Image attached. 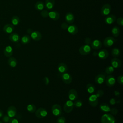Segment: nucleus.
Wrapping results in <instances>:
<instances>
[{
	"instance_id": "nucleus-1",
	"label": "nucleus",
	"mask_w": 123,
	"mask_h": 123,
	"mask_svg": "<svg viewBox=\"0 0 123 123\" xmlns=\"http://www.w3.org/2000/svg\"><path fill=\"white\" fill-rule=\"evenodd\" d=\"M101 123H115V119L112 114H104L101 118Z\"/></svg>"
},
{
	"instance_id": "nucleus-42",
	"label": "nucleus",
	"mask_w": 123,
	"mask_h": 123,
	"mask_svg": "<svg viewBox=\"0 0 123 123\" xmlns=\"http://www.w3.org/2000/svg\"><path fill=\"white\" fill-rule=\"evenodd\" d=\"M117 23L120 26H122L123 25V18L122 17H119L117 19Z\"/></svg>"
},
{
	"instance_id": "nucleus-45",
	"label": "nucleus",
	"mask_w": 123,
	"mask_h": 123,
	"mask_svg": "<svg viewBox=\"0 0 123 123\" xmlns=\"http://www.w3.org/2000/svg\"><path fill=\"white\" fill-rule=\"evenodd\" d=\"M9 123H19V122L17 119L14 118H10Z\"/></svg>"
},
{
	"instance_id": "nucleus-44",
	"label": "nucleus",
	"mask_w": 123,
	"mask_h": 123,
	"mask_svg": "<svg viewBox=\"0 0 123 123\" xmlns=\"http://www.w3.org/2000/svg\"><path fill=\"white\" fill-rule=\"evenodd\" d=\"M117 80H118V83L120 85H123V76L122 75H121L118 77Z\"/></svg>"
},
{
	"instance_id": "nucleus-7",
	"label": "nucleus",
	"mask_w": 123,
	"mask_h": 123,
	"mask_svg": "<svg viewBox=\"0 0 123 123\" xmlns=\"http://www.w3.org/2000/svg\"><path fill=\"white\" fill-rule=\"evenodd\" d=\"M116 42L115 38L112 37H106L103 40L104 45L106 47H110L112 46Z\"/></svg>"
},
{
	"instance_id": "nucleus-18",
	"label": "nucleus",
	"mask_w": 123,
	"mask_h": 123,
	"mask_svg": "<svg viewBox=\"0 0 123 123\" xmlns=\"http://www.w3.org/2000/svg\"><path fill=\"white\" fill-rule=\"evenodd\" d=\"M111 64L114 68H118L121 67L122 62L119 59L114 58L111 60Z\"/></svg>"
},
{
	"instance_id": "nucleus-14",
	"label": "nucleus",
	"mask_w": 123,
	"mask_h": 123,
	"mask_svg": "<svg viewBox=\"0 0 123 123\" xmlns=\"http://www.w3.org/2000/svg\"><path fill=\"white\" fill-rule=\"evenodd\" d=\"M14 29V26L10 24H6L3 28V31L6 33V34H11L12 33Z\"/></svg>"
},
{
	"instance_id": "nucleus-11",
	"label": "nucleus",
	"mask_w": 123,
	"mask_h": 123,
	"mask_svg": "<svg viewBox=\"0 0 123 123\" xmlns=\"http://www.w3.org/2000/svg\"><path fill=\"white\" fill-rule=\"evenodd\" d=\"M116 20V16L113 14L108 15L104 19V22L108 25H111L113 24Z\"/></svg>"
},
{
	"instance_id": "nucleus-10",
	"label": "nucleus",
	"mask_w": 123,
	"mask_h": 123,
	"mask_svg": "<svg viewBox=\"0 0 123 123\" xmlns=\"http://www.w3.org/2000/svg\"><path fill=\"white\" fill-rule=\"evenodd\" d=\"M106 79V83L108 86L111 87L115 83V79L112 75H108Z\"/></svg>"
},
{
	"instance_id": "nucleus-3",
	"label": "nucleus",
	"mask_w": 123,
	"mask_h": 123,
	"mask_svg": "<svg viewBox=\"0 0 123 123\" xmlns=\"http://www.w3.org/2000/svg\"><path fill=\"white\" fill-rule=\"evenodd\" d=\"M91 51V47L88 45H84L80 47L79 52L81 55H86L88 54Z\"/></svg>"
},
{
	"instance_id": "nucleus-50",
	"label": "nucleus",
	"mask_w": 123,
	"mask_h": 123,
	"mask_svg": "<svg viewBox=\"0 0 123 123\" xmlns=\"http://www.w3.org/2000/svg\"><path fill=\"white\" fill-rule=\"evenodd\" d=\"M114 94L116 97H119V96H120V92L118 91H114Z\"/></svg>"
},
{
	"instance_id": "nucleus-8",
	"label": "nucleus",
	"mask_w": 123,
	"mask_h": 123,
	"mask_svg": "<svg viewBox=\"0 0 123 123\" xmlns=\"http://www.w3.org/2000/svg\"><path fill=\"white\" fill-rule=\"evenodd\" d=\"M88 103L90 106L92 107H96L98 103V98L96 95H91L88 98Z\"/></svg>"
},
{
	"instance_id": "nucleus-43",
	"label": "nucleus",
	"mask_w": 123,
	"mask_h": 123,
	"mask_svg": "<svg viewBox=\"0 0 123 123\" xmlns=\"http://www.w3.org/2000/svg\"><path fill=\"white\" fill-rule=\"evenodd\" d=\"M110 111L111 112V114H113V115H116L118 112L117 109L115 108H112L111 109Z\"/></svg>"
},
{
	"instance_id": "nucleus-41",
	"label": "nucleus",
	"mask_w": 123,
	"mask_h": 123,
	"mask_svg": "<svg viewBox=\"0 0 123 123\" xmlns=\"http://www.w3.org/2000/svg\"><path fill=\"white\" fill-rule=\"evenodd\" d=\"M10 118H11L8 115H5L2 118V121L3 122H4L5 123H9V122L10 120Z\"/></svg>"
},
{
	"instance_id": "nucleus-52",
	"label": "nucleus",
	"mask_w": 123,
	"mask_h": 123,
	"mask_svg": "<svg viewBox=\"0 0 123 123\" xmlns=\"http://www.w3.org/2000/svg\"><path fill=\"white\" fill-rule=\"evenodd\" d=\"M32 32V30H31V29H28L27 30V32H28V33L29 34H30Z\"/></svg>"
},
{
	"instance_id": "nucleus-30",
	"label": "nucleus",
	"mask_w": 123,
	"mask_h": 123,
	"mask_svg": "<svg viewBox=\"0 0 123 123\" xmlns=\"http://www.w3.org/2000/svg\"><path fill=\"white\" fill-rule=\"evenodd\" d=\"M35 8L37 11H41L44 8V4L42 1H37L35 4Z\"/></svg>"
},
{
	"instance_id": "nucleus-24",
	"label": "nucleus",
	"mask_w": 123,
	"mask_h": 123,
	"mask_svg": "<svg viewBox=\"0 0 123 123\" xmlns=\"http://www.w3.org/2000/svg\"><path fill=\"white\" fill-rule=\"evenodd\" d=\"M105 75L102 74L97 75L95 78V81L98 84H102L105 80Z\"/></svg>"
},
{
	"instance_id": "nucleus-6",
	"label": "nucleus",
	"mask_w": 123,
	"mask_h": 123,
	"mask_svg": "<svg viewBox=\"0 0 123 123\" xmlns=\"http://www.w3.org/2000/svg\"><path fill=\"white\" fill-rule=\"evenodd\" d=\"M48 114L47 110L43 108L37 109L35 112V115L38 118H43L45 117Z\"/></svg>"
},
{
	"instance_id": "nucleus-22",
	"label": "nucleus",
	"mask_w": 123,
	"mask_h": 123,
	"mask_svg": "<svg viewBox=\"0 0 123 123\" xmlns=\"http://www.w3.org/2000/svg\"><path fill=\"white\" fill-rule=\"evenodd\" d=\"M67 31L71 35H75L78 32V28L74 25H72L68 26L67 28Z\"/></svg>"
},
{
	"instance_id": "nucleus-49",
	"label": "nucleus",
	"mask_w": 123,
	"mask_h": 123,
	"mask_svg": "<svg viewBox=\"0 0 123 123\" xmlns=\"http://www.w3.org/2000/svg\"><path fill=\"white\" fill-rule=\"evenodd\" d=\"M115 103H116V101L114 98H111L110 100V103L111 104V105H114L115 104Z\"/></svg>"
},
{
	"instance_id": "nucleus-5",
	"label": "nucleus",
	"mask_w": 123,
	"mask_h": 123,
	"mask_svg": "<svg viewBox=\"0 0 123 123\" xmlns=\"http://www.w3.org/2000/svg\"><path fill=\"white\" fill-rule=\"evenodd\" d=\"M74 103L72 102V100H68L66 101V102L64 103L63 106L64 111L66 113H70L71 112L74 108Z\"/></svg>"
},
{
	"instance_id": "nucleus-29",
	"label": "nucleus",
	"mask_w": 123,
	"mask_h": 123,
	"mask_svg": "<svg viewBox=\"0 0 123 123\" xmlns=\"http://www.w3.org/2000/svg\"><path fill=\"white\" fill-rule=\"evenodd\" d=\"M31 37L28 35H25L23 36L21 38V42L24 45H26L29 43L30 41Z\"/></svg>"
},
{
	"instance_id": "nucleus-35",
	"label": "nucleus",
	"mask_w": 123,
	"mask_h": 123,
	"mask_svg": "<svg viewBox=\"0 0 123 123\" xmlns=\"http://www.w3.org/2000/svg\"><path fill=\"white\" fill-rule=\"evenodd\" d=\"M27 110L30 113H34L36 111V107L35 105L30 104L27 106Z\"/></svg>"
},
{
	"instance_id": "nucleus-32",
	"label": "nucleus",
	"mask_w": 123,
	"mask_h": 123,
	"mask_svg": "<svg viewBox=\"0 0 123 123\" xmlns=\"http://www.w3.org/2000/svg\"><path fill=\"white\" fill-rule=\"evenodd\" d=\"M87 92L89 94H93L95 90V86L92 84H88L86 86Z\"/></svg>"
},
{
	"instance_id": "nucleus-39",
	"label": "nucleus",
	"mask_w": 123,
	"mask_h": 123,
	"mask_svg": "<svg viewBox=\"0 0 123 123\" xmlns=\"http://www.w3.org/2000/svg\"><path fill=\"white\" fill-rule=\"evenodd\" d=\"M40 14L43 17L46 18L48 17L49 12L47 10H42L40 12Z\"/></svg>"
},
{
	"instance_id": "nucleus-4",
	"label": "nucleus",
	"mask_w": 123,
	"mask_h": 123,
	"mask_svg": "<svg viewBox=\"0 0 123 123\" xmlns=\"http://www.w3.org/2000/svg\"><path fill=\"white\" fill-rule=\"evenodd\" d=\"M51 111L53 114L56 116L61 115L62 113V110L61 106L57 104H54L52 106L51 108Z\"/></svg>"
},
{
	"instance_id": "nucleus-36",
	"label": "nucleus",
	"mask_w": 123,
	"mask_h": 123,
	"mask_svg": "<svg viewBox=\"0 0 123 123\" xmlns=\"http://www.w3.org/2000/svg\"><path fill=\"white\" fill-rule=\"evenodd\" d=\"M114 69L112 66H109L106 67L105 69V72L108 74H111L114 72Z\"/></svg>"
},
{
	"instance_id": "nucleus-12",
	"label": "nucleus",
	"mask_w": 123,
	"mask_h": 123,
	"mask_svg": "<svg viewBox=\"0 0 123 123\" xmlns=\"http://www.w3.org/2000/svg\"><path fill=\"white\" fill-rule=\"evenodd\" d=\"M16 108L13 106H11L7 109V115L11 118L14 117L16 114Z\"/></svg>"
},
{
	"instance_id": "nucleus-47",
	"label": "nucleus",
	"mask_w": 123,
	"mask_h": 123,
	"mask_svg": "<svg viewBox=\"0 0 123 123\" xmlns=\"http://www.w3.org/2000/svg\"><path fill=\"white\" fill-rule=\"evenodd\" d=\"M61 27L63 29H67V28L68 27V25L67 23H63L62 25H61Z\"/></svg>"
},
{
	"instance_id": "nucleus-26",
	"label": "nucleus",
	"mask_w": 123,
	"mask_h": 123,
	"mask_svg": "<svg viewBox=\"0 0 123 123\" xmlns=\"http://www.w3.org/2000/svg\"><path fill=\"white\" fill-rule=\"evenodd\" d=\"M55 4V0H46L45 7L48 10L52 9Z\"/></svg>"
},
{
	"instance_id": "nucleus-48",
	"label": "nucleus",
	"mask_w": 123,
	"mask_h": 123,
	"mask_svg": "<svg viewBox=\"0 0 123 123\" xmlns=\"http://www.w3.org/2000/svg\"><path fill=\"white\" fill-rule=\"evenodd\" d=\"M43 80H44V83H45V84L46 85H48L49 84V78L48 77H47V76L45 77L44 78Z\"/></svg>"
},
{
	"instance_id": "nucleus-20",
	"label": "nucleus",
	"mask_w": 123,
	"mask_h": 123,
	"mask_svg": "<svg viewBox=\"0 0 123 123\" xmlns=\"http://www.w3.org/2000/svg\"><path fill=\"white\" fill-rule=\"evenodd\" d=\"M4 55L7 57H10L13 54V49L11 46H6L3 51Z\"/></svg>"
},
{
	"instance_id": "nucleus-13",
	"label": "nucleus",
	"mask_w": 123,
	"mask_h": 123,
	"mask_svg": "<svg viewBox=\"0 0 123 123\" xmlns=\"http://www.w3.org/2000/svg\"><path fill=\"white\" fill-rule=\"evenodd\" d=\"M78 95L76 90L74 89H71L68 92V97L70 100H75L77 98Z\"/></svg>"
},
{
	"instance_id": "nucleus-53",
	"label": "nucleus",
	"mask_w": 123,
	"mask_h": 123,
	"mask_svg": "<svg viewBox=\"0 0 123 123\" xmlns=\"http://www.w3.org/2000/svg\"><path fill=\"white\" fill-rule=\"evenodd\" d=\"M0 123H3L2 122H1V121H0Z\"/></svg>"
},
{
	"instance_id": "nucleus-31",
	"label": "nucleus",
	"mask_w": 123,
	"mask_h": 123,
	"mask_svg": "<svg viewBox=\"0 0 123 123\" xmlns=\"http://www.w3.org/2000/svg\"><path fill=\"white\" fill-rule=\"evenodd\" d=\"M120 33V30L118 26H115L113 27V28L111 29V33L113 36H114V37H117L119 36Z\"/></svg>"
},
{
	"instance_id": "nucleus-40",
	"label": "nucleus",
	"mask_w": 123,
	"mask_h": 123,
	"mask_svg": "<svg viewBox=\"0 0 123 123\" xmlns=\"http://www.w3.org/2000/svg\"><path fill=\"white\" fill-rule=\"evenodd\" d=\"M104 95V91L102 90H98L96 92V96L97 98H99L102 97Z\"/></svg>"
},
{
	"instance_id": "nucleus-16",
	"label": "nucleus",
	"mask_w": 123,
	"mask_h": 123,
	"mask_svg": "<svg viewBox=\"0 0 123 123\" xmlns=\"http://www.w3.org/2000/svg\"><path fill=\"white\" fill-rule=\"evenodd\" d=\"M90 44L91 48L94 49H98L102 47L101 42L98 39L93 40L91 42Z\"/></svg>"
},
{
	"instance_id": "nucleus-9",
	"label": "nucleus",
	"mask_w": 123,
	"mask_h": 123,
	"mask_svg": "<svg viewBox=\"0 0 123 123\" xmlns=\"http://www.w3.org/2000/svg\"><path fill=\"white\" fill-rule=\"evenodd\" d=\"M62 81L66 84H69L72 82V77L67 73H64L62 75Z\"/></svg>"
},
{
	"instance_id": "nucleus-37",
	"label": "nucleus",
	"mask_w": 123,
	"mask_h": 123,
	"mask_svg": "<svg viewBox=\"0 0 123 123\" xmlns=\"http://www.w3.org/2000/svg\"><path fill=\"white\" fill-rule=\"evenodd\" d=\"M82 105L83 103L82 101H81L80 100H76L74 103V106L77 108L81 107L82 106Z\"/></svg>"
},
{
	"instance_id": "nucleus-28",
	"label": "nucleus",
	"mask_w": 123,
	"mask_h": 123,
	"mask_svg": "<svg viewBox=\"0 0 123 123\" xmlns=\"http://www.w3.org/2000/svg\"><path fill=\"white\" fill-rule=\"evenodd\" d=\"M8 64L12 67H15L17 65V60L16 59L13 57H9V59L8 61Z\"/></svg>"
},
{
	"instance_id": "nucleus-27",
	"label": "nucleus",
	"mask_w": 123,
	"mask_h": 123,
	"mask_svg": "<svg viewBox=\"0 0 123 123\" xmlns=\"http://www.w3.org/2000/svg\"><path fill=\"white\" fill-rule=\"evenodd\" d=\"M99 108H100V109L101 110V111H102L103 112H110V110H111L110 106L108 105V104H107L106 103H101L100 105Z\"/></svg>"
},
{
	"instance_id": "nucleus-33",
	"label": "nucleus",
	"mask_w": 123,
	"mask_h": 123,
	"mask_svg": "<svg viewBox=\"0 0 123 123\" xmlns=\"http://www.w3.org/2000/svg\"><path fill=\"white\" fill-rule=\"evenodd\" d=\"M11 23L13 25H17L20 23V18L18 16L14 15L11 19Z\"/></svg>"
},
{
	"instance_id": "nucleus-25",
	"label": "nucleus",
	"mask_w": 123,
	"mask_h": 123,
	"mask_svg": "<svg viewBox=\"0 0 123 123\" xmlns=\"http://www.w3.org/2000/svg\"><path fill=\"white\" fill-rule=\"evenodd\" d=\"M98 57L101 59H105L109 56V53L106 49H102L99 51L98 54Z\"/></svg>"
},
{
	"instance_id": "nucleus-34",
	"label": "nucleus",
	"mask_w": 123,
	"mask_h": 123,
	"mask_svg": "<svg viewBox=\"0 0 123 123\" xmlns=\"http://www.w3.org/2000/svg\"><path fill=\"white\" fill-rule=\"evenodd\" d=\"M120 49L117 48H114L111 50V54L114 58L119 57L120 55Z\"/></svg>"
},
{
	"instance_id": "nucleus-17",
	"label": "nucleus",
	"mask_w": 123,
	"mask_h": 123,
	"mask_svg": "<svg viewBox=\"0 0 123 123\" xmlns=\"http://www.w3.org/2000/svg\"><path fill=\"white\" fill-rule=\"evenodd\" d=\"M9 39L12 42L18 43L20 40V37L18 34L16 33H12L10 34L9 36Z\"/></svg>"
},
{
	"instance_id": "nucleus-38",
	"label": "nucleus",
	"mask_w": 123,
	"mask_h": 123,
	"mask_svg": "<svg viewBox=\"0 0 123 123\" xmlns=\"http://www.w3.org/2000/svg\"><path fill=\"white\" fill-rule=\"evenodd\" d=\"M66 119L63 116L59 117L57 120V123H65Z\"/></svg>"
},
{
	"instance_id": "nucleus-23",
	"label": "nucleus",
	"mask_w": 123,
	"mask_h": 123,
	"mask_svg": "<svg viewBox=\"0 0 123 123\" xmlns=\"http://www.w3.org/2000/svg\"><path fill=\"white\" fill-rule=\"evenodd\" d=\"M58 70L61 74L65 73L67 70V65L63 62L60 63L58 66Z\"/></svg>"
},
{
	"instance_id": "nucleus-46",
	"label": "nucleus",
	"mask_w": 123,
	"mask_h": 123,
	"mask_svg": "<svg viewBox=\"0 0 123 123\" xmlns=\"http://www.w3.org/2000/svg\"><path fill=\"white\" fill-rule=\"evenodd\" d=\"M91 39L89 37H86L85 39V43L86 44V45H89L91 44Z\"/></svg>"
},
{
	"instance_id": "nucleus-19",
	"label": "nucleus",
	"mask_w": 123,
	"mask_h": 123,
	"mask_svg": "<svg viewBox=\"0 0 123 123\" xmlns=\"http://www.w3.org/2000/svg\"><path fill=\"white\" fill-rule=\"evenodd\" d=\"M65 21L68 24H72L74 21V14L70 12H67L65 16Z\"/></svg>"
},
{
	"instance_id": "nucleus-2",
	"label": "nucleus",
	"mask_w": 123,
	"mask_h": 123,
	"mask_svg": "<svg viewBox=\"0 0 123 123\" xmlns=\"http://www.w3.org/2000/svg\"><path fill=\"white\" fill-rule=\"evenodd\" d=\"M111 6L110 4L106 3L104 4L100 11V13L102 16H107L109 14L111 11Z\"/></svg>"
},
{
	"instance_id": "nucleus-15",
	"label": "nucleus",
	"mask_w": 123,
	"mask_h": 123,
	"mask_svg": "<svg viewBox=\"0 0 123 123\" xmlns=\"http://www.w3.org/2000/svg\"><path fill=\"white\" fill-rule=\"evenodd\" d=\"M31 37L35 41H39L42 38V35L41 33L37 31H32L31 34Z\"/></svg>"
},
{
	"instance_id": "nucleus-51",
	"label": "nucleus",
	"mask_w": 123,
	"mask_h": 123,
	"mask_svg": "<svg viewBox=\"0 0 123 123\" xmlns=\"http://www.w3.org/2000/svg\"><path fill=\"white\" fill-rule=\"evenodd\" d=\"M3 111H2L1 110H0V118H1V117H2V116H3Z\"/></svg>"
},
{
	"instance_id": "nucleus-21",
	"label": "nucleus",
	"mask_w": 123,
	"mask_h": 123,
	"mask_svg": "<svg viewBox=\"0 0 123 123\" xmlns=\"http://www.w3.org/2000/svg\"><path fill=\"white\" fill-rule=\"evenodd\" d=\"M48 16L54 21L58 20L60 18V14L57 11H51L49 12Z\"/></svg>"
}]
</instances>
